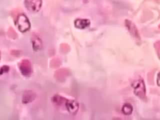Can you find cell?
I'll return each instance as SVG.
<instances>
[{"label": "cell", "mask_w": 160, "mask_h": 120, "mask_svg": "<svg viewBox=\"0 0 160 120\" xmlns=\"http://www.w3.org/2000/svg\"><path fill=\"white\" fill-rule=\"evenodd\" d=\"M17 26L21 32H24L30 29L31 24L26 16L24 14H21L18 16Z\"/></svg>", "instance_id": "cell-2"}, {"label": "cell", "mask_w": 160, "mask_h": 120, "mask_svg": "<svg viewBox=\"0 0 160 120\" xmlns=\"http://www.w3.org/2000/svg\"><path fill=\"white\" fill-rule=\"evenodd\" d=\"M32 48L34 51L39 50L40 49H41L42 46V44L41 39L37 36H34L32 38Z\"/></svg>", "instance_id": "cell-9"}, {"label": "cell", "mask_w": 160, "mask_h": 120, "mask_svg": "<svg viewBox=\"0 0 160 120\" xmlns=\"http://www.w3.org/2000/svg\"><path fill=\"white\" fill-rule=\"evenodd\" d=\"M65 106L68 112L71 114H76L79 109V104L74 100L67 99Z\"/></svg>", "instance_id": "cell-5"}, {"label": "cell", "mask_w": 160, "mask_h": 120, "mask_svg": "<svg viewBox=\"0 0 160 120\" xmlns=\"http://www.w3.org/2000/svg\"><path fill=\"white\" fill-rule=\"evenodd\" d=\"M156 82H157V84L159 86H160V72L158 74L157 79H156Z\"/></svg>", "instance_id": "cell-13"}, {"label": "cell", "mask_w": 160, "mask_h": 120, "mask_svg": "<svg viewBox=\"0 0 160 120\" xmlns=\"http://www.w3.org/2000/svg\"><path fill=\"white\" fill-rule=\"evenodd\" d=\"M19 69L22 75L24 76H29L32 72L31 64L29 60L23 59L22 60L18 65Z\"/></svg>", "instance_id": "cell-4"}, {"label": "cell", "mask_w": 160, "mask_h": 120, "mask_svg": "<svg viewBox=\"0 0 160 120\" xmlns=\"http://www.w3.org/2000/svg\"><path fill=\"white\" fill-rule=\"evenodd\" d=\"M74 24L76 28L82 29L90 25V21L87 19H76L74 21Z\"/></svg>", "instance_id": "cell-7"}, {"label": "cell", "mask_w": 160, "mask_h": 120, "mask_svg": "<svg viewBox=\"0 0 160 120\" xmlns=\"http://www.w3.org/2000/svg\"><path fill=\"white\" fill-rule=\"evenodd\" d=\"M122 112L125 115H130L133 110L132 106L129 104V103H126L124 104L122 107Z\"/></svg>", "instance_id": "cell-11"}, {"label": "cell", "mask_w": 160, "mask_h": 120, "mask_svg": "<svg viewBox=\"0 0 160 120\" xmlns=\"http://www.w3.org/2000/svg\"><path fill=\"white\" fill-rule=\"evenodd\" d=\"M24 5L26 8L30 12H36L41 8L42 0H25Z\"/></svg>", "instance_id": "cell-3"}, {"label": "cell", "mask_w": 160, "mask_h": 120, "mask_svg": "<svg viewBox=\"0 0 160 120\" xmlns=\"http://www.w3.org/2000/svg\"><path fill=\"white\" fill-rule=\"evenodd\" d=\"M134 93L138 97L143 98L146 95V86L144 81L142 79H138L134 81L132 83Z\"/></svg>", "instance_id": "cell-1"}, {"label": "cell", "mask_w": 160, "mask_h": 120, "mask_svg": "<svg viewBox=\"0 0 160 120\" xmlns=\"http://www.w3.org/2000/svg\"><path fill=\"white\" fill-rule=\"evenodd\" d=\"M125 24H126V26L127 27V28L128 29L129 32L132 34V36H133L135 38L139 37V33L136 26L131 21L126 19L125 21Z\"/></svg>", "instance_id": "cell-8"}, {"label": "cell", "mask_w": 160, "mask_h": 120, "mask_svg": "<svg viewBox=\"0 0 160 120\" xmlns=\"http://www.w3.org/2000/svg\"><path fill=\"white\" fill-rule=\"evenodd\" d=\"M52 100L53 102L57 105H61L62 104H64L66 102L67 99H65L64 98L59 96V95H55L53 96L52 98Z\"/></svg>", "instance_id": "cell-10"}, {"label": "cell", "mask_w": 160, "mask_h": 120, "mask_svg": "<svg viewBox=\"0 0 160 120\" xmlns=\"http://www.w3.org/2000/svg\"><path fill=\"white\" fill-rule=\"evenodd\" d=\"M36 98V94L31 91V90H27L24 91L22 98V102L24 104H27L32 102Z\"/></svg>", "instance_id": "cell-6"}, {"label": "cell", "mask_w": 160, "mask_h": 120, "mask_svg": "<svg viewBox=\"0 0 160 120\" xmlns=\"http://www.w3.org/2000/svg\"><path fill=\"white\" fill-rule=\"evenodd\" d=\"M9 71V67L7 66H4L0 68V75L5 72H7Z\"/></svg>", "instance_id": "cell-12"}]
</instances>
